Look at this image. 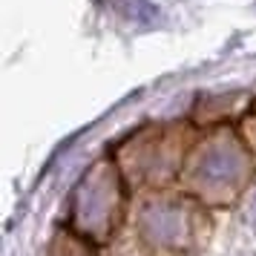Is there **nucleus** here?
I'll list each match as a JSON object with an SVG mask.
<instances>
[{
    "mask_svg": "<svg viewBox=\"0 0 256 256\" xmlns=\"http://www.w3.org/2000/svg\"><path fill=\"white\" fill-rule=\"evenodd\" d=\"M239 170H242V158H239L236 147H230V144L213 147L198 162V178L204 184H228L239 176Z\"/></svg>",
    "mask_w": 256,
    "mask_h": 256,
    "instance_id": "1",
    "label": "nucleus"
},
{
    "mask_svg": "<svg viewBox=\"0 0 256 256\" xmlns=\"http://www.w3.org/2000/svg\"><path fill=\"white\" fill-rule=\"evenodd\" d=\"M178 228H182V219H178L176 210L156 208V210H150V216H147V230H150L152 236L164 239V242H173Z\"/></svg>",
    "mask_w": 256,
    "mask_h": 256,
    "instance_id": "2",
    "label": "nucleus"
},
{
    "mask_svg": "<svg viewBox=\"0 0 256 256\" xmlns=\"http://www.w3.org/2000/svg\"><path fill=\"white\" fill-rule=\"evenodd\" d=\"M118 6H130L127 12L132 20H138V24H152V20H158V12L152 9L150 3H144V0H118Z\"/></svg>",
    "mask_w": 256,
    "mask_h": 256,
    "instance_id": "3",
    "label": "nucleus"
}]
</instances>
